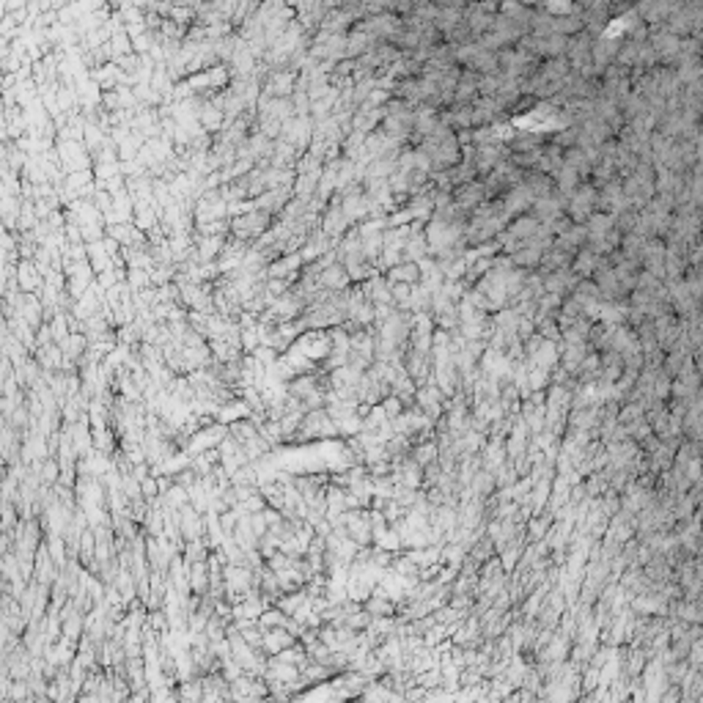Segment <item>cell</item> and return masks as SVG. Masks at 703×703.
Masks as SVG:
<instances>
[{
	"label": "cell",
	"instance_id": "6da1fadb",
	"mask_svg": "<svg viewBox=\"0 0 703 703\" xmlns=\"http://www.w3.org/2000/svg\"><path fill=\"white\" fill-rule=\"evenodd\" d=\"M596 212V187L588 179H582L566 198V217L572 223H585Z\"/></svg>",
	"mask_w": 703,
	"mask_h": 703
},
{
	"label": "cell",
	"instance_id": "7a4b0ae2",
	"mask_svg": "<svg viewBox=\"0 0 703 703\" xmlns=\"http://www.w3.org/2000/svg\"><path fill=\"white\" fill-rule=\"evenodd\" d=\"M508 157V146L506 143H484L473 148V168H476L478 179L486 176L492 168Z\"/></svg>",
	"mask_w": 703,
	"mask_h": 703
},
{
	"label": "cell",
	"instance_id": "3957f363",
	"mask_svg": "<svg viewBox=\"0 0 703 703\" xmlns=\"http://www.w3.org/2000/svg\"><path fill=\"white\" fill-rule=\"evenodd\" d=\"M500 198V204H503V209L511 214V217H517V214H525V212H530V207H533V192L525 187V182H517V185H511L503 195H497Z\"/></svg>",
	"mask_w": 703,
	"mask_h": 703
},
{
	"label": "cell",
	"instance_id": "277c9868",
	"mask_svg": "<svg viewBox=\"0 0 703 703\" xmlns=\"http://www.w3.org/2000/svg\"><path fill=\"white\" fill-rule=\"evenodd\" d=\"M530 214L536 217L541 226L550 223V220H555V217H560V214H566V195H560L558 190H552L550 195H541V198L533 201Z\"/></svg>",
	"mask_w": 703,
	"mask_h": 703
},
{
	"label": "cell",
	"instance_id": "5b68a950",
	"mask_svg": "<svg viewBox=\"0 0 703 703\" xmlns=\"http://www.w3.org/2000/svg\"><path fill=\"white\" fill-rule=\"evenodd\" d=\"M451 195H454L456 207L462 209L464 214H470L473 209L481 207V204L486 201V190L481 185V179H473V182H464V185L454 187Z\"/></svg>",
	"mask_w": 703,
	"mask_h": 703
},
{
	"label": "cell",
	"instance_id": "8992f818",
	"mask_svg": "<svg viewBox=\"0 0 703 703\" xmlns=\"http://www.w3.org/2000/svg\"><path fill=\"white\" fill-rule=\"evenodd\" d=\"M269 226V212L264 209H256V212H250L245 217H239V220H234V234L236 236H242V239H248V236H258V234H264Z\"/></svg>",
	"mask_w": 703,
	"mask_h": 703
},
{
	"label": "cell",
	"instance_id": "52a82bcc",
	"mask_svg": "<svg viewBox=\"0 0 703 703\" xmlns=\"http://www.w3.org/2000/svg\"><path fill=\"white\" fill-rule=\"evenodd\" d=\"M349 228H352V223L347 220V214L341 212L338 201H335L332 207L325 209V214H322V234H327L332 242H338Z\"/></svg>",
	"mask_w": 703,
	"mask_h": 703
},
{
	"label": "cell",
	"instance_id": "ba28073f",
	"mask_svg": "<svg viewBox=\"0 0 703 703\" xmlns=\"http://www.w3.org/2000/svg\"><path fill=\"white\" fill-rule=\"evenodd\" d=\"M541 278H544V291H552V294H560V297H569L579 280L577 275L572 272V267L547 272V275H541Z\"/></svg>",
	"mask_w": 703,
	"mask_h": 703
},
{
	"label": "cell",
	"instance_id": "9c48e42d",
	"mask_svg": "<svg viewBox=\"0 0 703 703\" xmlns=\"http://www.w3.org/2000/svg\"><path fill=\"white\" fill-rule=\"evenodd\" d=\"M176 517H179V530H182V538H185V541H192V538L204 536V514H198L190 503H185V506L176 511Z\"/></svg>",
	"mask_w": 703,
	"mask_h": 703
},
{
	"label": "cell",
	"instance_id": "30bf717a",
	"mask_svg": "<svg viewBox=\"0 0 703 703\" xmlns=\"http://www.w3.org/2000/svg\"><path fill=\"white\" fill-rule=\"evenodd\" d=\"M478 72H470V69H462L459 80H456L454 88V104H473L478 99Z\"/></svg>",
	"mask_w": 703,
	"mask_h": 703
},
{
	"label": "cell",
	"instance_id": "8fae6325",
	"mask_svg": "<svg viewBox=\"0 0 703 703\" xmlns=\"http://www.w3.org/2000/svg\"><path fill=\"white\" fill-rule=\"evenodd\" d=\"M376 39H374L371 33H366L363 28H357V25H352L349 33H347V58H360L363 53H369L376 47Z\"/></svg>",
	"mask_w": 703,
	"mask_h": 703
},
{
	"label": "cell",
	"instance_id": "7c38bea8",
	"mask_svg": "<svg viewBox=\"0 0 703 703\" xmlns=\"http://www.w3.org/2000/svg\"><path fill=\"white\" fill-rule=\"evenodd\" d=\"M294 643H300V641L291 635L286 626H269V629H264V654H267V657L283 651V648H289Z\"/></svg>",
	"mask_w": 703,
	"mask_h": 703
},
{
	"label": "cell",
	"instance_id": "4fadbf2b",
	"mask_svg": "<svg viewBox=\"0 0 703 703\" xmlns=\"http://www.w3.org/2000/svg\"><path fill=\"white\" fill-rule=\"evenodd\" d=\"M385 280L388 283H407V286H415L420 280V269H418V261H398L393 267H388L385 272Z\"/></svg>",
	"mask_w": 703,
	"mask_h": 703
},
{
	"label": "cell",
	"instance_id": "5bb4252c",
	"mask_svg": "<svg viewBox=\"0 0 703 703\" xmlns=\"http://www.w3.org/2000/svg\"><path fill=\"white\" fill-rule=\"evenodd\" d=\"M440 119L451 129H470L473 126V104H451L445 110H440Z\"/></svg>",
	"mask_w": 703,
	"mask_h": 703
},
{
	"label": "cell",
	"instance_id": "9a60e30c",
	"mask_svg": "<svg viewBox=\"0 0 703 703\" xmlns=\"http://www.w3.org/2000/svg\"><path fill=\"white\" fill-rule=\"evenodd\" d=\"M522 182L525 187L533 192V198H541V195H550L552 190H555V182H552V176L550 173H544V170H538V168H530V170H525L522 173Z\"/></svg>",
	"mask_w": 703,
	"mask_h": 703
},
{
	"label": "cell",
	"instance_id": "2e32d148",
	"mask_svg": "<svg viewBox=\"0 0 703 703\" xmlns=\"http://www.w3.org/2000/svg\"><path fill=\"white\" fill-rule=\"evenodd\" d=\"M552 245L560 250H566V253H574L585 245V226L582 223H572V226L566 228L563 234H558L555 239H552Z\"/></svg>",
	"mask_w": 703,
	"mask_h": 703
},
{
	"label": "cell",
	"instance_id": "e0dca14e",
	"mask_svg": "<svg viewBox=\"0 0 703 703\" xmlns=\"http://www.w3.org/2000/svg\"><path fill=\"white\" fill-rule=\"evenodd\" d=\"M599 264V256L594 253L591 248H582L574 250V256H572V272L577 275V278H591L594 275V269Z\"/></svg>",
	"mask_w": 703,
	"mask_h": 703
},
{
	"label": "cell",
	"instance_id": "ac0fdd59",
	"mask_svg": "<svg viewBox=\"0 0 703 703\" xmlns=\"http://www.w3.org/2000/svg\"><path fill=\"white\" fill-rule=\"evenodd\" d=\"M459 22H462V9H448V6H440V9H437V14H435V20H432V25L440 31V36L445 39V36L454 31Z\"/></svg>",
	"mask_w": 703,
	"mask_h": 703
},
{
	"label": "cell",
	"instance_id": "d6986e66",
	"mask_svg": "<svg viewBox=\"0 0 703 703\" xmlns=\"http://www.w3.org/2000/svg\"><path fill=\"white\" fill-rule=\"evenodd\" d=\"M552 182H555V190H558L560 195H566V198H569V192H572V190L582 182V176H579L572 165H566V163H563V165L552 173Z\"/></svg>",
	"mask_w": 703,
	"mask_h": 703
},
{
	"label": "cell",
	"instance_id": "ffe728a7",
	"mask_svg": "<svg viewBox=\"0 0 703 703\" xmlns=\"http://www.w3.org/2000/svg\"><path fill=\"white\" fill-rule=\"evenodd\" d=\"M508 256H511V264L517 269H525V272H533L538 267V261H541V250L530 248V245H522Z\"/></svg>",
	"mask_w": 703,
	"mask_h": 703
},
{
	"label": "cell",
	"instance_id": "44dd1931",
	"mask_svg": "<svg viewBox=\"0 0 703 703\" xmlns=\"http://www.w3.org/2000/svg\"><path fill=\"white\" fill-rule=\"evenodd\" d=\"M579 31H585V22H582V17L579 14H560V17H555L552 20V33H563V36H574V33H579Z\"/></svg>",
	"mask_w": 703,
	"mask_h": 703
},
{
	"label": "cell",
	"instance_id": "7402d4cb",
	"mask_svg": "<svg viewBox=\"0 0 703 703\" xmlns=\"http://www.w3.org/2000/svg\"><path fill=\"white\" fill-rule=\"evenodd\" d=\"M645 236H641V234H635V231H629V234H623L621 236V253L626 256V258H635V261H641V253H643V248H645Z\"/></svg>",
	"mask_w": 703,
	"mask_h": 703
},
{
	"label": "cell",
	"instance_id": "603a6c76",
	"mask_svg": "<svg viewBox=\"0 0 703 703\" xmlns=\"http://www.w3.org/2000/svg\"><path fill=\"white\" fill-rule=\"evenodd\" d=\"M437 9H440V6H437L435 0H418V3H415V9L407 14V17L415 20V22H432L435 20V14H437Z\"/></svg>",
	"mask_w": 703,
	"mask_h": 703
},
{
	"label": "cell",
	"instance_id": "cb8c5ba5",
	"mask_svg": "<svg viewBox=\"0 0 703 703\" xmlns=\"http://www.w3.org/2000/svg\"><path fill=\"white\" fill-rule=\"evenodd\" d=\"M670 382H673V376H667V374L662 371V366H660L657 374H654L651 396H654V398H660V401H667V396H670Z\"/></svg>",
	"mask_w": 703,
	"mask_h": 703
},
{
	"label": "cell",
	"instance_id": "d4e9b609",
	"mask_svg": "<svg viewBox=\"0 0 703 703\" xmlns=\"http://www.w3.org/2000/svg\"><path fill=\"white\" fill-rule=\"evenodd\" d=\"M363 9H366V17L385 14V11H393V0H363Z\"/></svg>",
	"mask_w": 703,
	"mask_h": 703
},
{
	"label": "cell",
	"instance_id": "484cf974",
	"mask_svg": "<svg viewBox=\"0 0 703 703\" xmlns=\"http://www.w3.org/2000/svg\"><path fill=\"white\" fill-rule=\"evenodd\" d=\"M379 404H382V410H385L388 418H396V415L404 413V404H401V398H398L396 393H388L382 401H379Z\"/></svg>",
	"mask_w": 703,
	"mask_h": 703
},
{
	"label": "cell",
	"instance_id": "4316f807",
	"mask_svg": "<svg viewBox=\"0 0 703 703\" xmlns=\"http://www.w3.org/2000/svg\"><path fill=\"white\" fill-rule=\"evenodd\" d=\"M415 3H418V0H393V11L398 17H407V14L415 9Z\"/></svg>",
	"mask_w": 703,
	"mask_h": 703
},
{
	"label": "cell",
	"instance_id": "83f0119b",
	"mask_svg": "<svg viewBox=\"0 0 703 703\" xmlns=\"http://www.w3.org/2000/svg\"><path fill=\"white\" fill-rule=\"evenodd\" d=\"M146 280H148V275H143V272H132V275H129V283H135L132 289H143Z\"/></svg>",
	"mask_w": 703,
	"mask_h": 703
},
{
	"label": "cell",
	"instance_id": "f1b7e54d",
	"mask_svg": "<svg viewBox=\"0 0 703 703\" xmlns=\"http://www.w3.org/2000/svg\"><path fill=\"white\" fill-rule=\"evenodd\" d=\"M623 3H626V6H635V3H638V0H623Z\"/></svg>",
	"mask_w": 703,
	"mask_h": 703
}]
</instances>
